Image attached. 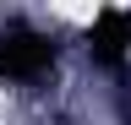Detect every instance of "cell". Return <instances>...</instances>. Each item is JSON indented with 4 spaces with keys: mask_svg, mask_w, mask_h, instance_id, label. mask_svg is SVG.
Wrapping results in <instances>:
<instances>
[{
    "mask_svg": "<svg viewBox=\"0 0 131 125\" xmlns=\"http://www.w3.org/2000/svg\"><path fill=\"white\" fill-rule=\"evenodd\" d=\"M60 44L38 33L33 22H6L0 27V82H33L55 65Z\"/></svg>",
    "mask_w": 131,
    "mask_h": 125,
    "instance_id": "6da1fadb",
    "label": "cell"
},
{
    "mask_svg": "<svg viewBox=\"0 0 131 125\" xmlns=\"http://www.w3.org/2000/svg\"><path fill=\"white\" fill-rule=\"evenodd\" d=\"M88 54H93V65H104V71H120L131 60V6H104L93 17Z\"/></svg>",
    "mask_w": 131,
    "mask_h": 125,
    "instance_id": "7a4b0ae2",
    "label": "cell"
}]
</instances>
